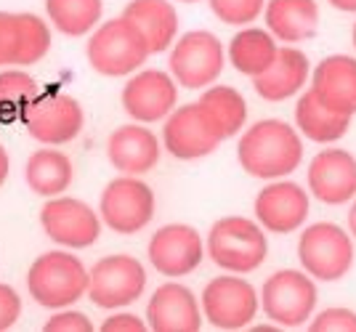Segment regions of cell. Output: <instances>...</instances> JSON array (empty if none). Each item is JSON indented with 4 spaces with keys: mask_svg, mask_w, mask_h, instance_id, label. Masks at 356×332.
<instances>
[{
    "mask_svg": "<svg viewBox=\"0 0 356 332\" xmlns=\"http://www.w3.org/2000/svg\"><path fill=\"white\" fill-rule=\"evenodd\" d=\"M86 53H88V64L93 67V72L104 77L134 75L152 56L144 35L125 16L109 19L99 30H93Z\"/></svg>",
    "mask_w": 356,
    "mask_h": 332,
    "instance_id": "4",
    "label": "cell"
},
{
    "mask_svg": "<svg viewBox=\"0 0 356 332\" xmlns=\"http://www.w3.org/2000/svg\"><path fill=\"white\" fill-rule=\"evenodd\" d=\"M277 53H280V46L274 40V35L268 30H258V27L239 30L226 48V56L232 61V67L248 77L264 75L274 64Z\"/></svg>",
    "mask_w": 356,
    "mask_h": 332,
    "instance_id": "25",
    "label": "cell"
},
{
    "mask_svg": "<svg viewBox=\"0 0 356 332\" xmlns=\"http://www.w3.org/2000/svg\"><path fill=\"white\" fill-rule=\"evenodd\" d=\"M8 170H11V157H8L6 147L0 144V186L6 183V179H8Z\"/></svg>",
    "mask_w": 356,
    "mask_h": 332,
    "instance_id": "36",
    "label": "cell"
},
{
    "mask_svg": "<svg viewBox=\"0 0 356 332\" xmlns=\"http://www.w3.org/2000/svg\"><path fill=\"white\" fill-rule=\"evenodd\" d=\"M258 298L264 306V314L271 322H277L282 327H300L316 311L319 292H316L312 274L298 272V269H282V272H274L264 282V290Z\"/></svg>",
    "mask_w": 356,
    "mask_h": 332,
    "instance_id": "7",
    "label": "cell"
},
{
    "mask_svg": "<svg viewBox=\"0 0 356 332\" xmlns=\"http://www.w3.org/2000/svg\"><path fill=\"white\" fill-rule=\"evenodd\" d=\"M147 324L154 332H197L202 327V308L186 285H160L147 306Z\"/></svg>",
    "mask_w": 356,
    "mask_h": 332,
    "instance_id": "19",
    "label": "cell"
},
{
    "mask_svg": "<svg viewBox=\"0 0 356 332\" xmlns=\"http://www.w3.org/2000/svg\"><path fill=\"white\" fill-rule=\"evenodd\" d=\"M296 128L300 136H306L314 144H335L348 133L351 117L322 106L312 91H306L300 93L296 104Z\"/></svg>",
    "mask_w": 356,
    "mask_h": 332,
    "instance_id": "26",
    "label": "cell"
},
{
    "mask_svg": "<svg viewBox=\"0 0 356 332\" xmlns=\"http://www.w3.org/2000/svg\"><path fill=\"white\" fill-rule=\"evenodd\" d=\"M24 179H27V186L35 194L51 199V197H59L70 189V183L74 179V167L64 151L45 147V149H38L27 160Z\"/></svg>",
    "mask_w": 356,
    "mask_h": 332,
    "instance_id": "27",
    "label": "cell"
},
{
    "mask_svg": "<svg viewBox=\"0 0 356 332\" xmlns=\"http://www.w3.org/2000/svg\"><path fill=\"white\" fill-rule=\"evenodd\" d=\"M200 104L210 115V120L218 125L223 138L237 136L242 125L248 122V101L232 85H210L208 91L200 96Z\"/></svg>",
    "mask_w": 356,
    "mask_h": 332,
    "instance_id": "28",
    "label": "cell"
},
{
    "mask_svg": "<svg viewBox=\"0 0 356 332\" xmlns=\"http://www.w3.org/2000/svg\"><path fill=\"white\" fill-rule=\"evenodd\" d=\"M226 141L218 131V125L210 120V115L202 109L200 101L184 104L173 109L163 125V147L176 160L192 163L202 160L218 149V144Z\"/></svg>",
    "mask_w": 356,
    "mask_h": 332,
    "instance_id": "10",
    "label": "cell"
},
{
    "mask_svg": "<svg viewBox=\"0 0 356 332\" xmlns=\"http://www.w3.org/2000/svg\"><path fill=\"white\" fill-rule=\"evenodd\" d=\"M102 0H45V14L51 24L70 38L88 35L102 22Z\"/></svg>",
    "mask_w": 356,
    "mask_h": 332,
    "instance_id": "29",
    "label": "cell"
},
{
    "mask_svg": "<svg viewBox=\"0 0 356 332\" xmlns=\"http://www.w3.org/2000/svg\"><path fill=\"white\" fill-rule=\"evenodd\" d=\"M266 30L274 40L287 46L303 43L319 30V6L316 0H266L264 8Z\"/></svg>",
    "mask_w": 356,
    "mask_h": 332,
    "instance_id": "23",
    "label": "cell"
},
{
    "mask_svg": "<svg viewBox=\"0 0 356 332\" xmlns=\"http://www.w3.org/2000/svg\"><path fill=\"white\" fill-rule=\"evenodd\" d=\"M348 234L356 240V197H354V205H351V210H348Z\"/></svg>",
    "mask_w": 356,
    "mask_h": 332,
    "instance_id": "38",
    "label": "cell"
},
{
    "mask_svg": "<svg viewBox=\"0 0 356 332\" xmlns=\"http://www.w3.org/2000/svg\"><path fill=\"white\" fill-rule=\"evenodd\" d=\"M312 213V199L306 189L296 181H277L266 183L255 197V218L271 234H293L306 224Z\"/></svg>",
    "mask_w": 356,
    "mask_h": 332,
    "instance_id": "15",
    "label": "cell"
},
{
    "mask_svg": "<svg viewBox=\"0 0 356 332\" xmlns=\"http://www.w3.org/2000/svg\"><path fill=\"white\" fill-rule=\"evenodd\" d=\"M45 332H93V324L80 311H61L45 322Z\"/></svg>",
    "mask_w": 356,
    "mask_h": 332,
    "instance_id": "33",
    "label": "cell"
},
{
    "mask_svg": "<svg viewBox=\"0 0 356 332\" xmlns=\"http://www.w3.org/2000/svg\"><path fill=\"white\" fill-rule=\"evenodd\" d=\"M51 51V27L35 14L0 11V67L38 64Z\"/></svg>",
    "mask_w": 356,
    "mask_h": 332,
    "instance_id": "16",
    "label": "cell"
},
{
    "mask_svg": "<svg viewBox=\"0 0 356 332\" xmlns=\"http://www.w3.org/2000/svg\"><path fill=\"white\" fill-rule=\"evenodd\" d=\"M27 290L32 301L51 311L70 308L88 295V269L67 250L43 253L27 272Z\"/></svg>",
    "mask_w": 356,
    "mask_h": 332,
    "instance_id": "2",
    "label": "cell"
},
{
    "mask_svg": "<svg viewBox=\"0 0 356 332\" xmlns=\"http://www.w3.org/2000/svg\"><path fill=\"white\" fill-rule=\"evenodd\" d=\"M163 154V141L141 122L122 125L106 141V157L122 176H144L157 167Z\"/></svg>",
    "mask_w": 356,
    "mask_h": 332,
    "instance_id": "21",
    "label": "cell"
},
{
    "mask_svg": "<svg viewBox=\"0 0 356 332\" xmlns=\"http://www.w3.org/2000/svg\"><path fill=\"white\" fill-rule=\"evenodd\" d=\"M40 226L61 247L83 250L90 247L102 234V215L90 205L72 197H51L40 210Z\"/></svg>",
    "mask_w": 356,
    "mask_h": 332,
    "instance_id": "13",
    "label": "cell"
},
{
    "mask_svg": "<svg viewBox=\"0 0 356 332\" xmlns=\"http://www.w3.org/2000/svg\"><path fill=\"white\" fill-rule=\"evenodd\" d=\"M149 263L170 279L192 274L202 258H205V240L200 237V231L186 224H168L157 229L149 240Z\"/></svg>",
    "mask_w": 356,
    "mask_h": 332,
    "instance_id": "14",
    "label": "cell"
},
{
    "mask_svg": "<svg viewBox=\"0 0 356 332\" xmlns=\"http://www.w3.org/2000/svg\"><path fill=\"white\" fill-rule=\"evenodd\" d=\"M309 192L325 205H346L356 197V157L351 151L330 147L314 154L309 163Z\"/></svg>",
    "mask_w": 356,
    "mask_h": 332,
    "instance_id": "18",
    "label": "cell"
},
{
    "mask_svg": "<svg viewBox=\"0 0 356 332\" xmlns=\"http://www.w3.org/2000/svg\"><path fill=\"white\" fill-rule=\"evenodd\" d=\"M22 122L35 141H40L45 147H61L80 136L86 115H83V106L77 99L67 96V93L51 91L40 93L32 101Z\"/></svg>",
    "mask_w": 356,
    "mask_h": 332,
    "instance_id": "12",
    "label": "cell"
},
{
    "mask_svg": "<svg viewBox=\"0 0 356 332\" xmlns=\"http://www.w3.org/2000/svg\"><path fill=\"white\" fill-rule=\"evenodd\" d=\"M147 290V269L134 256H106L88 272V298L104 311L136 303Z\"/></svg>",
    "mask_w": 356,
    "mask_h": 332,
    "instance_id": "8",
    "label": "cell"
},
{
    "mask_svg": "<svg viewBox=\"0 0 356 332\" xmlns=\"http://www.w3.org/2000/svg\"><path fill=\"white\" fill-rule=\"evenodd\" d=\"M261 308L255 287L242 279V274H223L210 279L202 290V317L213 327L239 330L248 327Z\"/></svg>",
    "mask_w": 356,
    "mask_h": 332,
    "instance_id": "11",
    "label": "cell"
},
{
    "mask_svg": "<svg viewBox=\"0 0 356 332\" xmlns=\"http://www.w3.org/2000/svg\"><path fill=\"white\" fill-rule=\"evenodd\" d=\"M312 332H356V311L351 308H327L319 311L309 324Z\"/></svg>",
    "mask_w": 356,
    "mask_h": 332,
    "instance_id": "32",
    "label": "cell"
},
{
    "mask_svg": "<svg viewBox=\"0 0 356 332\" xmlns=\"http://www.w3.org/2000/svg\"><path fill=\"white\" fill-rule=\"evenodd\" d=\"M316 101L338 115H356V59L346 53L327 56L312 69V88Z\"/></svg>",
    "mask_w": 356,
    "mask_h": 332,
    "instance_id": "20",
    "label": "cell"
},
{
    "mask_svg": "<svg viewBox=\"0 0 356 332\" xmlns=\"http://www.w3.org/2000/svg\"><path fill=\"white\" fill-rule=\"evenodd\" d=\"M147 322H141L134 314H115L102 322V332H147Z\"/></svg>",
    "mask_w": 356,
    "mask_h": 332,
    "instance_id": "35",
    "label": "cell"
},
{
    "mask_svg": "<svg viewBox=\"0 0 356 332\" xmlns=\"http://www.w3.org/2000/svg\"><path fill=\"white\" fill-rule=\"evenodd\" d=\"M38 96H40V85L27 72H19V69L0 72V122L22 120Z\"/></svg>",
    "mask_w": 356,
    "mask_h": 332,
    "instance_id": "30",
    "label": "cell"
},
{
    "mask_svg": "<svg viewBox=\"0 0 356 332\" xmlns=\"http://www.w3.org/2000/svg\"><path fill=\"white\" fill-rule=\"evenodd\" d=\"M19 314H22V298H19V292H16L14 287L0 282V330L14 327Z\"/></svg>",
    "mask_w": 356,
    "mask_h": 332,
    "instance_id": "34",
    "label": "cell"
},
{
    "mask_svg": "<svg viewBox=\"0 0 356 332\" xmlns=\"http://www.w3.org/2000/svg\"><path fill=\"white\" fill-rule=\"evenodd\" d=\"M154 192L138 176H122L109 181L99 199L102 224L118 234H136L147 229L154 218Z\"/></svg>",
    "mask_w": 356,
    "mask_h": 332,
    "instance_id": "9",
    "label": "cell"
},
{
    "mask_svg": "<svg viewBox=\"0 0 356 332\" xmlns=\"http://www.w3.org/2000/svg\"><path fill=\"white\" fill-rule=\"evenodd\" d=\"M298 260L319 282H338L354 266V237L338 224L319 221L300 231Z\"/></svg>",
    "mask_w": 356,
    "mask_h": 332,
    "instance_id": "5",
    "label": "cell"
},
{
    "mask_svg": "<svg viewBox=\"0 0 356 332\" xmlns=\"http://www.w3.org/2000/svg\"><path fill=\"white\" fill-rule=\"evenodd\" d=\"M122 16L144 35L149 53H163L178 38V11L170 0H131Z\"/></svg>",
    "mask_w": 356,
    "mask_h": 332,
    "instance_id": "24",
    "label": "cell"
},
{
    "mask_svg": "<svg viewBox=\"0 0 356 332\" xmlns=\"http://www.w3.org/2000/svg\"><path fill=\"white\" fill-rule=\"evenodd\" d=\"M354 48H356V24H354Z\"/></svg>",
    "mask_w": 356,
    "mask_h": 332,
    "instance_id": "40",
    "label": "cell"
},
{
    "mask_svg": "<svg viewBox=\"0 0 356 332\" xmlns=\"http://www.w3.org/2000/svg\"><path fill=\"white\" fill-rule=\"evenodd\" d=\"M237 160L252 179L277 181L296 173L303 163V141L296 128L284 120H261L242 133Z\"/></svg>",
    "mask_w": 356,
    "mask_h": 332,
    "instance_id": "1",
    "label": "cell"
},
{
    "mask_svg": "<svg viewBox=\"0 0 356 332\" xmlns=\"http://www.w3.org/2000/svg\"><path fill=\"white\" fill-rule=\"evenodd\" d=\"M178 104V83L160 69L136 72L122 88V106L128 117L141 125L165 120Z\"/></svg>",
    "mask_w": 356,
    "mask_h": 332,
    "instance_id": "17",
    "label": "cell"
},
{
    "mask_svg": "<svg viewBox=\"0 0 356 332\" xmlns=\"http://www.w3.org/2000/svg\"><path fill=\"white\" fill-rule=\"evenodd\" d=\"M309 80H312V64L306 59V53L293 46H284L280 48L274 64L264 75L252 77V85L264 101L277 104V101H287L298 96Z\"/></svg>",
    "mask_w": 356,
    "mask_h": 332,
    "instance_id": "22",
    "label": "cell"
},
{
    "mask_svg": "<svg viewBox=\"0 0 356 332\" xmlns=\"http://www.w3.org/2000/svg\"><path fill=\"white\" fill-rule=\"evenodd\" d=\"M178 3H200V0H178Z\"/></svg>",
    "mask_w": 356,
    "mask_h": 332,
    "instance_id": "39",
    "label": "cell"
},
{
    "mask_svg": "<svg viewBox=\"0 0 356 332\" xmlns=\"http://www.w3.org/2000/svg\"><path fill=\"white\" fill-rule=\"evenodd\" d=\"M332 8H338L343 14H356V0H327Z\"/></svg>",
    "mask_w": 356,
    "mask_h": 332,
    "instance_id": "37",
    "label": "cell"
},
{
    "mask_svg": "<svg viewBox=\"0 0 356 332\" xmlns=\"http://www.w3.org/2000/svg\"><path fill=\"white\" fill-rule=\"evenodd\" d=\"M266 0H210V11L218 22L232 27H245L264 14Z\"/></svg>",
    "mask_w": 356,
    "mask_h": 332,
    "instance_id": "31",
    "label": "cell"
},
{
    "mask_svg": "<svg viewBox=\"0 0 356 332\" xmlns=\"http://www.w3.org/2000/svg\"><path fill=\"white\" fill-rule=\"evenodd\" d=\"M205 250L213 263L229 274L255 272L268 256V240L258 221L229 215L210 226Z\"/></svg>",
    "mask_w": 356,
    "mask_h": 332,
    "instance_id": "3",
    "label": "cell"
},
{
    "mask_svg": "<svg viewBox=\"0 0 356 332\" xmlns=\"http://www.w3.org/2000/svg\"><path fill=\"white\" fill-rule=\"evenodd\" d=\"M170 75L178 85L200 91L210 88L226 67V48L208 30H192L170 46Z\"/></svg>",
    "mask_w": 356,
    "mask_h": 332,
    "instance_id": "6",
    "label": "cell"
}]
</instances>
